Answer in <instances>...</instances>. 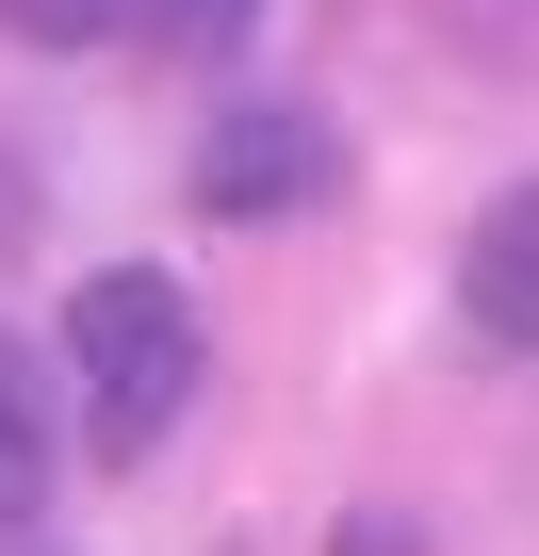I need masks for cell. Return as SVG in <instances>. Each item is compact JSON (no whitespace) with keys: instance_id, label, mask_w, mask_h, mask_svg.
Returning a JSON list of instances; mask_svg holds the SVG:
<instances>
[{"instance_id":"6da1fadb","label":"cell","mask_w":539,"mask_h":556,"mask_svg":"<svg viewBox=\"0 0 539 556\" xmlns=\"http://www.w3.org/2000/svg\"><path fill=\"white\" fill-rule=\"evenodd\" d=\"M50 377H66V458H147L213 393V328L180 262H82L50 295Z\"/></svg>"},{"instance_id":"7a4b0ae2","label":"cell","mask_w":539,"mask_h":556,"mask_svg":"<svg viewBox=\"0 0 539 556\" xmlns=\"http://www.w3.org/2000/svg\"><path fill=\"white\" fill-rule=\"evenodd\" d=\"M344 164H360V148H344V115H328L311 83H261V99H213L180 197H196L213 229H295V213L344 197Z\"/></svg>"},{"instance_id":"3957f363","label":"cell","mask_w":539,"mask_h":556,"mask_svg":"<svg viewBox=\"0 0 539 556\" xmlns=\"http://www.w3.org/2000/svg\"><path fill=\"white\" fill-rule=\"evenodd\" d=\"M458 344L474 361H523L539 344V197L523 180H490L458 213Z\"/></svg>"},{"instance_id":"277c9868","label":"cell","mask_w":539,"mask_h":556,"mask_svg":"<svg viewBox=\"0 0 539 556\" xmlns=\"http://www.w3.org/2000/svg\"><path fill=\"white\" fill-rule=\"evenodd\" d=\"M66 491V377L34 328H0V540H34Z\"/></svg>"},{"instance_id":"5b68a950","label":"cell","mask_w":539,"mask_h":556,"mask_svg":"<svg viewBox=\"0 0 539 556\" xmlns=\"http://www.w3.org/2000/svg\"><path fill=\"white\" fill-rule=\"evenodd\" d=\"M131 34H147V50H180V66H229V50L261 34V0H131Z\"/></svg>"},{"instance_id":"8992f818","label":"cell","mask_w":539,"mask_h":556,"mask_svg":"<svg viewBox=\"0 0 539 556\" xmlns=\"http://www.w3.org/2000/svg\"><path fill=\"white\" fill-rule=\"evenodd\" d=\"M115 34H131V0H0V50H50V66L115 50Z\"/></svg>"},{"instance_id":"52a82bcc","label":"cell","mask_w":539,"mask_h":556,"mask_svg":"<svg viewBox=\"0 0 539 556\" xmlns=\"http://www.w3.org/2000/svg\"><path fill=\"white\" fill-rule=\"evenodd\" d=\"M328 556H441V523L376 491V507H344V523H328Z\"/></svg>"},{"instance_id":"ba28073f","label":"cell","mask_w":539,"mask_h":556,"mask_svg":"<svg viewBox=\"0 0 539 556\" xmlns=\"http://www.w3.org/2000/svg\"><path fill=\"white\" fill-rule=\"evenodd\" d=\"M0 556H66V540H0Z\"/></svg>"},{"instance_id":"9c48e42d","label":"cell","mask_w":539,"mask_h":556,"mask_svg":"<svg viewBox=\"0 0 539 556\" xmlns=\"http://www.w3.org/2000/svg\"><path fill=\"white\" fill-rule=\"evenodd\" d=\"M213 556H245V540H213Z\"/></svg>"}]
</instances>
